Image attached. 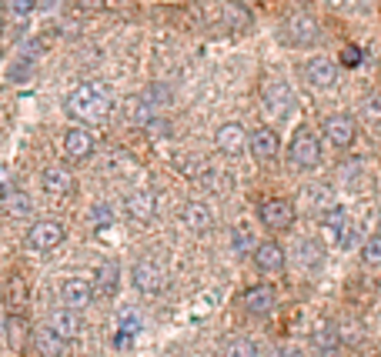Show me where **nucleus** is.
<instances>
[{
  "mask_svg": "<svg viewBox=\"0 0 381 357\" xmlns=\"http://www.w3.org/2000/svg\"><path fill=\"white\" fill-rule=\"evenodd\" d=\"M64 111L80 124H104L111 117V94L100 80H87L77 84L71 94L64 97Z\"/></svg>",
  "mask_w": 381,
  "mask_h": 357,
  "instance_id": "f257e3e1",
  "label": "nucleus"
},
{
  "mask_svg": "<svg viewBox=\"0 0 381 357\" xmlns=\"http://www.w3.org/2000/svg\"><path fill=\"white\" fill-rule=\"evenodd\" d=\"M287 161L301 170H314L321 164V144H318V137L308 131V127H298V131H294L291 144H287Z\"/></svg>",
  "mask_w": 381,
  "mask_h": 357,
  "instance_id": "f03ea898",
  "label": "nucleus"
},
{
  "mask_svg": "<svg viewBox=\"0 0 381 357\" xmlns=\"http://www.w3.org/2000/svg\"><path fill=\"white\" fill-rule=\"evenodd\" d=\"M258 217H261V224H265L267 230H274V234L291 230V224H294V204H291L287 197H267L265 204L258 207Z\"/></svg>",
  "mask_w": 381,
  "mask_h": 357,
  "instance_id": "7ed1b4c3",
  "label": "nucleus"
},
{
  "mask_svg": "<svg viewBox=\"0 0 381 357\" xmlns=\"http://www.w3.org/2000/svg\"><path fill=\"white\" fill-rule=\"evenodd\" d=\"M131 281L141 294H161L168 287V271L157 261H137L131 271Z\"/></svg>",
  "mask_w": 381,
  "mask_h": 357,
  "instance_id": "20e7f679",
  "label": "nucleus"
},
{
  "mask_svg": "<svg viewBox=\"0 0 381 357\" xmlns=\"http://www.w3.org/2000/svg\"><path fill=\"white\" fill-rule=\"evenodd\" d=\"M281 37L291 44V47H311L318 40V20L308 17V14H291L281 27Z\"/></svg>",
  "mask_w": 381,
  "mask_h": 357,
  "instance_id": "39448f33",
  "label": "nucleus"
},
{
  "mask_svg": "<svg viewBox=\"0 0 381 357\" xmlns=\"http://www.w3.org/2000/svg\"><path fill=\"white\" fill-rule=\"evenodd\" d=\"M60 244H64V227L57 221H37L27 230V250H34V254H47Z\"/></svg>",
  "mask_w": 381,
  "mask_h": 357,
  "instance_id": "423d86ee",
  "label": "nucleus"
},
{
  "mask_svg": "<svg viewBox=\"0 0 381 357\" xmlns=\"http://www.w3.org/2000/svg\"><path fill=\"white\" fill-rule=\"evenodd\" d=\"M80 314H77L74 307H60V311H54L51 318H47V334L51 338L64 340V344H71V340L80 338Z\"/></svg>",
  "mask_w": 381,
  "mask_h": 357,
  "instance_id": "0eeeda50",
  "label": "nucleus"
},
{
  "mask_svg": "<svg viewBox=\"0 0 381 357\" xmlns=\"http://www.w3.org/2000/svg\"><path fill=\"white\" fill-rule=\"evenodd\" d=\"M321 131H324V137H328V144L338 147V151H344V147L355 144V120L344 117V113H338V117H324Z\"/></svg>",
  "mask_w": 381,
  "mask_h": 357,
  "instance_id": "6e6552de",
  "label": "nucleus"
},
{
  "mask_svg": "<svg viewBox=\"0 0 381 357\" xmlns=\"http://www.w3.org/2000/svg\"><path fill=\"white\" fill-rule=\"evenodd\" d=\"M94 301V284L87 281V277H67V281L60 284V304L64 307H87V304Z\"/></svg>",
  "mask_w": 381,
  "mask_h": 357,
  "instance_id": "1a4fd4ad",
  "label": "nucleus"
},
{
  "mask_svg": "<svg viewBox=\"0 0 381 357\" xmlns=\"http://www.w3.org/2000/svg\"><path fill=\"white\" fill-rule=\"evenodd\" d=\"M274 304H278V291L271 287V284H254L245 291V311L254 314V318H265L274 311Z\"/></svg>",
  "mask_w": 381,
  "mask_h": 357,
  "instance_id": "9d476101",
  "label": "nucleus"
},
{
  "mask_svg": "<svg viewBox=\"0 0 381 357\" xmlns=\"http://www.w3.org/2000/svg\"><path fill=\"white\" fill-rule=\"evenodd\" d=\"M64 154L71 161H87L94 154V134L87 127H67L64 131Z\"/></svg>",
  "mask_w": 381,
  "mask_h": 357,
  "instance_id": "9b49d317",
  "label": "nucleus"
},
{
  "mask_svg": "<svg viewBox=\"0 0 381 357\" xmlns=\"http://www.w3.org/2000/svg\"><path fill=\"white\" fill-rule=\"evenodd\" d=\"M305 77L311 87H318V91H328V87H335L338 84V67L328 60V57H311L305 64Z\"/></svg>",
  "mask_w": 381,
  "mask_h": 357,
  "instance_id": "f8f14e48",
  "label": "nucleus"
},
{
  "mask_svg": "<svg viewBox=\"0 0 381 357\" xmlns=\"http://www.w3.org/2000/svg\"><path fill=\"white\" fill-rule=\"evenodd\" d=\"M40 187L47 197H71L74 194V174L67 167H47L40 174Z\"/></svg>",
  "mask_w": 381,
  "mask_h": 357,
  "instance_id": "ddd939ff",
  "label": "nucleus"
},
{
  "mask_svg": "<svg viewBox=\"0 0 381 357\" xmlns=\"http://www.w3.org/2000/svg\"><path fill=\"white\" fill-rule=\"evenodd\" d=\"M214 144H218L221 154L238 157V154H245V147H248V134H245L241 124H224V127H218V134H214Z\"/></svg>",
  "mask_w": 381,
  "mask_h": 357,
  "instance_id": "4468645a",
  "label": "nucleus"
},
{
  "mask_svg": "<svg viewBox=\"0 0 381 357\" xmlns=\"http://www.w3.org/2000/svg\"><path fill=\"white\" fill-rule=\"evenodd\" d=\"M285 247L278 244V241H265V244H258L254 250V264H258V271H265V274H281L285 271Z\"/></svg>",
  "mask_w": 381,
  "mask_h": 357,
  "instance_id": "2eb2a0df",
  "label": "nucleus"
},
{
  "mask_svg": "<svg viewBox=\"0 0 381 357\" xmlns=\"http://www.w3.org/2000/svg\"><path fill=\"white\" fill-rule=\"evenodd\" d=\"M127 214H131L134 221L148 224L154 214H157V197H154V190H134L131 197H127Z\"/></svg>",
  "mask_w": 381,
  "mask_h": 357,
  "instance_id": "dca6fc26",
  "label": "nucleus"
},
{
  "mask_svg": "<svg viewBox=\"0 0 381 357\" xmlns=\"http://www.w3.org/2000/svg\"><path fill=\"white\" fill-rule=\"evenodd\" d=\"M265 104L267 111L274 113H287L291 107H294V97H291V91H287V84H281V80H271V84H265Z\"/></svg>",
  "mask_w": 381,
  "mask_h": 357,
  "instance_id": "f3484780",
  "label": "nucleus"
},
{
  "mask_svg": "<svg viewBox=\"0 0 381 357\" xmlns=\"http://www.w3.org/2000/svg\"><path fill=\"white\" fill-rule=\"evenodd\" d=\"M251 151L258 154L261 161H274L278 157V134L271 127H254L251 131Z\"/></svg>",
  "mask_w": 381,
  "mask_h": 357,
  "instance_id": "a211bd4d",
  "label": "nucleus"
},
{
  "mask_svg": "<svg viewBox=\"0 0 381 357\" xmlns=\"http://www.w3.org/2000/svg\"><path fill=\"white\" fill-rule=\"evenodd\" d=\"M184 224H188L190 230H197V234H204V230L214 224V214H211L208 204H201V201H190V204L184 207Z\"/></svg>",
  "mask_w": 381,
  "mask_h": 357,
  "instance_id": "6ab92c4d",
  "label": "nucleus"
},
{
  "mask_svg": "<svg viewBox=\"0 0 381 357\" xmlns=\"http://www.w3.org/2000/svg\"><path fill=\"white\" fill-rule=\"evenodd\" d=\"M221 24H224V30H245L251 24V14L241 7V3L224 0V3H221Z\"/></svg>",
  "mask_w": 381,
  "mask_h": 357,
  "instance_id": "aec40b11",
  "label": "nucleus"
},
{
  "mask_svg": "<svg viewBox=\"0 0 381 357\" xmlns=\"http://www.w3.org/2000/svg\"><path fill=\"white\" fill-rule=\"evenodd\" d=\"M137 331H141L137 314H124L121 324H117V334H114V347H117V351H127V347L134 344V338H137Z\"/></svg>",
  "mask_w": 381,
  "mask_h": 357,
  "instance_id": "412c9836",
  "label": "nucleus"
},
{
  "mask_svg": "<svg viewBox=\"0 0 381 357\" xmlns=\"http://www.w3.org/2000/svg\"><path fill=\"white\" fill-rule=\"evenodd\" d=\"M100 291L104 298H111L117 294V267L114 264H107V267H97V284H94V294Z\"/></svg>",
  "mask_w": 381,
  "mask_h": 357,
  "instance_id": "4be33fe9",
  "label": "nucleus"
},
{
  "mask_svg": "<svg viewBox=\"0 0 381 357\" xmlns=\"http://www.w3.org/2000/svg\"><path fill=\"white\" fill-rule=\"evenodd\" d=\"M111 221H114V210H111V204H94V207H91V224L97 227V234H100L104 227H111Z\"/></svg>",
  "mask_w": 381,
  "mask_h": 357,
  "instance_id": "5701e85b",
  "label": "nucleus"
},
{
  "mask_svg": "<svg viewBox=\"0 0 381 357\" xmlns=\"http://www.w3.org/2000/svg\"><path fill=\"white\" fill-rule=\"evenodd\" d=\"M362 257L368 264H381V234H375V237H368L362 244Z\"/></svg>",
  "mask_w": 381,
  "mask_h": 357,
  "instance_id": "b1692460",
  "label": "nucleus"
},
{
  "mask_svg": "<svg viewBox=\"0 0 381 357\" xmlns=\"http://www.w3.org/2000/svg\"><path fill=\"white\" fill-rule=\"evenodd\" d=\"M224 354H261V351H258L254 340H234V344L224 347Z\"/></svg>",
  "mask_w": 381,
  "mask_h": 357,
  "instance_id": "393cba45",
  "label": "nucleus"
},
{
  "mask_svg": "<svg viewBox=\"0 0 381 357\" xmlns=\"http://www.w3.org/2000/svg\"><path fill=\"white\" fill-rule=\"evenodd\" d=\"M362 60H364L362 47H355V44H348V47L342 51V64H344V67H358Z\"/></svg>",
  "mask_w": 381,
  "mask_h": 357,
  "instance_id": "a878e982",
  "label": "nucleus"
},
{
  "mask_svg": "<svg viewBox=\"0 0 381 357\" xmlns=\"http://www.w3.org/2000/svg\"><path fill=\"white\" fill-rule=\"evenodd\" d=\"M30 10H34V0H10V14L17 20H27Z\"/></svg>",
  "mask_w": 381,
  "mask_h": 357,
  "instance_id": "bb28decb",
  "label": "nucleus"
},
{
  "mask_svg": "<svg viewBox=\"0 0 381 357\" xmlns=\"http://www.w3.org/2000/svg\"><path fill=\"white\" fill-rule=\"evenodd\" d=\"M298 257H301V264H311V267H318L321 264V254H318V247L314 244H301V250H298Z\"/></svg>",
  "mask_w": 381,
  "mask_h": 357,
  "instance_id": "cd10ccee",
  "label": "nucleus"
},
{
  "mask_svg": "<svg viewBox=\"0 0 381 357\" xmlns=\"http://www.w3.org/2000/svg\"><path fill=\"white\" fill-rule=\"evenodd\" d=\"M7 287H10V304H20V301H24L27 287L20 284V277H10V284H7Z\"/></svg>",
  "mask_w": 381,
  "mask_h": 357,
  "instance_id": "c85d7f7f",
  "label": "nucleus"
},
{
  "mask_svg": "<svg viewBox=\"0 0 381 357\" xmlns=\"http://www.w3.org/2000/svg\"><path fill=\"white\" fill-rule=\"evenodd\" d=\"M10 174H7V170L0 167V204H3V201H7V197H10Z\"/></svg>",
  "mask_w": 381,
  "mask_h": 357,
  "instance_id": "c756f323",
  "label": "nucleus"
},
{
  "mask_svg": "<svg viewBox=\"0 0 381 357\" xmlns=\"http://www.w3.org/2000/svg\"><path fill=\"white\" fill-rule=\"evenodd\" d=\"M368 113H371L375 120H381V94H375L371 100H368Z\"/></svg>",
  "mask_w": 381,
  "mask_h": 357,
  "instance_id": "7c9ffc66",
  "label": "nucleus"
},
{
  "mask_svg": "<svg viewBox=\"0 0 381 357\" xmlns=\"http://www.w3.org/2000/svg\"><path fill=\"white\" fill-rule=\"evenodd\" d=\"M0 34H3V20H0Z\"/></svg>",
  "mask_w": 381,
  "mask_h": 357,
  "instance_id": "2f4dec72",
  "label": "nucleus"
},
{
  "mask_svg": "<svg viewBox=\"0 0 381 357\" xmlns=\"http://www.w3.org/2000/svg\"><path fill=\"white\" fill-rule=\"evenodd\" d=\"M265 3H267V0H265Z\"/></svg>",
  "mask_w": 381,
  "mask_h": 357,
  "instance_id": "473e14b6",
  "label": "nucleus"
},
{
  "mask_svg": "<svg viewBox=\"0 0 381 357\" xmlns=\"http://www.w3.org/2000/svg\"><path fill=\"white\" fill-rule=\"evenodd\" d=\"M378 221H381V217H378Z\"/></svg>",
  "mask_w": 381,
  "mask_h": 357,
  "instance_id": "72a5a7b5",
  "label": "nucleus"
}]
</instances>
